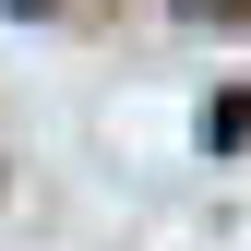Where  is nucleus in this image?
Listing matches in <instances>:
<instances>
[{"label": "nucleus", "instance_id": "f03ea898", "mask_svg": "<svg viewBox=\"0 0 251 251\" xmlns=\"http://www.w3.org/2000/svg\"><path fill=\"white\" fill-rule=\"evenodd\" d=\"M24 12H36V0H24Z\"/></svg>", "mask_w": 251, "mask_h": 251}, {"label": "nucleus", "instance_id": "f257e3e1", "mask_svg": "<svg viewBox=\"0 0 251 251\" xmlns=\"http://www.w3.org/2000/svg\"><path fill=\"white\" fill-rule=\"evenodd\" d=\"M192 12H251V0H192Z\"/></svg>", "mask_w": 251, "mask_h": 251}]
</instances>
